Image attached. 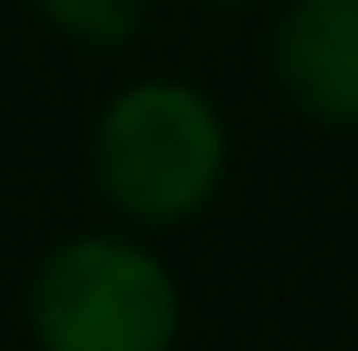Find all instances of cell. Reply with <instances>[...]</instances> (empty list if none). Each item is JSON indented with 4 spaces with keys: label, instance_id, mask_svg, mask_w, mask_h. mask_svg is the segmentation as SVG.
<instances>
[{
    "label": "cell",
    "instance_id": "1",
    "mask_svg": "<svg viewBox=\"0 0 358 351\" xmlns=\"http://www.w3.org/2000/svg\"><path fill=\"white\" fill-rule=\"evenodd\" d=\"M90 179L110 214L138 227L193 220L227 179V124L214 96L179 76H145L96 110Z\"/></svg>",
    "mask_w": 358,
    "mask_h": 351
},
{
    "label": "cell",
    "instance_id": "2",
    "mask_svg": "<svg viewBox=\"0 0 358 351\" xmlns=\"http://www.w3.org/2000/svg\"><path fill=\"white\" fill-rule=\"evenodd\" d=\"M28 331L42 351H173V268L124 234H76L35 268Z\"/></svg>",
    "mask_w": 358,
    "mask_h": 351
},
{
    "label": "cell",
    "instance_id": "3",
    "mask_svg": "<svg viewBox=\"0 0 358 351\" xmlns=\"http://www.w3.org/2000/svg\"><path fill=\"white\" fill-rule=\"evenodd\" d=\"M268 62L303 117L358 131V0H289L275 14Z\"/></svg>",
    "mask_w": 358,
    "mask_h": 351
},
{
    "label": "cell",
    "instance_id": "4",
    "mask_svg": "<svg viewBox=\"0 0 358 351\" xmlns=\"http://www.w3.org/2000/svg\"><path fill=\"white\" fill-rule=\"evenodd\" d=\"M48 28H62L69 42H96V48H117L131 42L152 14V0H35Z\"/></svg>",
    "mask_w": 358,
    "mask_h": 351
},
{
    "label": "cell",
    "instance_id": "5",
    "mask_svg": "<svg viewBox=\"0 0 358 351\" xmlns=\"http://www.w3.org/2000/svg\"><path fill=\"white\" fill-rule=\"evenodd\" d=\"M207 7H248V0H207Z\"/></svg>",
    "mask_w": 358,
    "mask_h": 351
}]
</instances>
